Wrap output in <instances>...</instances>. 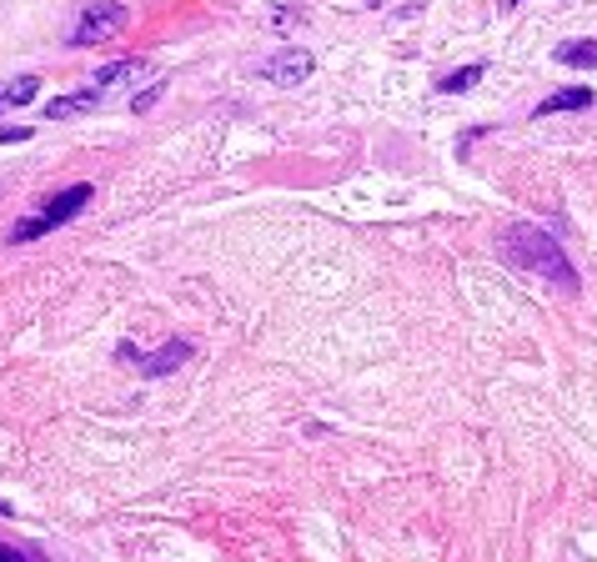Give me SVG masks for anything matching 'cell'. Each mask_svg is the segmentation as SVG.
I'll return each instance as SVG.
<instances>
[{
    "label": "cell",
    "instance_id": "obj_1",
    "mask_svg": "<svg viewBox=\"0 0 597 562\" xmlns=\"http://www.w3.org/2000/svg\"><path fill=\"white\" fill-rule=\"evenodd\" d=\"M502 256H507L512 267L533 271L537 281H552L562 296H577L583 292V281H577V271H572L567 251H562V242H552L542 226H533V221H512L507 231H502Z\"/></svg>",
    "mask_w": 597,
    "mask_h": 562
},
{
    "label": "cell",
    "instance_id": "obj_2",
    "mask_svg": "<svg viewBox=\"0 0 597 562\" xmlns=\"http://www.w3.org/2000/svg\"><path fill=\"white\" fill-rule=\"evenodd\" d=\"M90 186L86 181H81V186H65V192H55V196H46V206H40L36 217L30 221H21V226H11V236H5V242H36V236H46V231H55V226H65V221L71 217H81V211H86V201H90Z\"/></svg>",
    "mask_w": 597,
    "mask_h": 562
},
{
    "label": "cell",
    "instance_id": "obj_3",
    "mask_svg": "<svg viewBox=\"0 0 597 562\" xmlns=\"http://www.w3.org/2000/svg\"><path fill=\"white\" fill-rule=\"evenodd\" d=\"M131 21V11L121 5V0H90L86 11L76 15V26H71V40L65 46H101V40L121 36Z\"/></svg>",
    "mask_w": 597,
    "mask_h": 562
},
{
    "label": "cell",
    "instance_id": "obj_4",
    "mask_svg": "<svg viewBox=\"0 0 597 562\" xmlns=\"http://www.w3.org/2000/svg\"><path fill=\"white\" fill-rule=\"evenodd\" d=\"M191 352H196L191 342H166L161 352H136V346H121L115 357L126 362V367H136L141 377H171V371H176L181 362L191 357Z\"/></svg>",
    "mask_w": 597,
    "mask_h": 562
},
{
    "label": "cell",
    "instance_id": "obj_5",
    "mask_svg": "<svg viewBox=\"0 0 597 562\" xmlns=\"http://www.w3.org/2000/svg\"><path fill=\"white\" fill-rule=\"evenodd\" d=\"M261 76L277 81V86H302V81L311 76V51H302V46H281V51L261 65Z\"/></svg>",
    "mask_w": 597,
    "mask_h": 562
},
{
    "label": "cell",
    "instance_id": "obj_6",
    "mask_svg": "<svg viewBox=\"0 0 597 562\" xmlns=\"http://www.w3.org/2000/svg\"><path fill=\"white\" fill-rule=\"evenodd\" d=\"M106 96L96 86H86V90H76V96H55L51 106H46V121H71V115H86V111H96Z\"/></svg>",
    "mask_w": 597,
    "mask_h": 562
},
{
    "label": "cell",
    "instance_id": "obj_7",
    "mask_svg": "<svg viewBox=\"0 0 597 562\" xmlns=\"http://www.w3.org/2000/svg\"><path fill=\"white\" fill-rule=\"evenodd\" d=\"M583 106H593V90L587 86H567V90H552L547 101H537L533 115H558V111H583Z\"/></svg>",
    "mask_w": 597,
    "mask_h": 562
},
{
    "label": "cell",
    "instance_id": "obj_8",
    "mask_svg": "<svg viewBox=\"0 0 597 562\" xmlns=\"http://www.w3.org/2000/svg\"><path fill=\"white\" fill-rule=\"evenodd\" d=\"M136 71H141V61H136V55H126V61H111V65H101V71L90 76V86H96V90H101V96H106V90H111V86H121V81H131V76H136Z\"/></svg>",
    "mask_w": 597,
    "mask_h": 562
},
{
    "label": "cell",
    "instance_id": "obj_9",
    "mask_svg": "<svg viewBox=\"0 0 597 562\" xmlns=\"http://www.w3.org/2000/svg\"><path fill=\"white\" fill-rule=\"evenodd\" d=\"M552 55H558L562 65H577V71H593V65H597V40H562V46H558Z\"/></svg>",
    "mask_w": 597,
    "mask_h": 562
},
{
    "label": "cell",
    "instance_id": "obj_10",
    "mask_svg": "<svg viewBox=\"0 0 597 562\" xmlns=\"http://www.w3.org/2000/svg\"><path fill=\"white\" fill-rule=\"evenodd\" d=\"M482 71H487V65H462V71H447V76L437 81V90H442V96H457V90H472L477 81H482Z\"/></svg>",
    "mask_w": 597,
    "mask_h": 562
},
{
    "label": "cell",
    "instance_id": "obj_11",
    "mask_svg": "<svg viewBox=\"0 0 597 562\" xmlns=\"http://www.w3.org/2000/svg\"><path fill=\"white\" fill-rule=\"evenodd\" d=\"M36 90H40L36 76H15L11 86L0 90V106H26V101H36Z\"/></svg>",
    "mask_w": 597,
    "mask_h": 562
},
{
    "label": "cell",
    "instance_id": "obj_12",
    "mask_svg": "<svg viewBox=\"0 0 597 562\" xmlns=\"http://www.w3.org/2000/svg\"><path fill=\"white\" fill-rule=\"evenodd\" d=\"M161 90H166V81H151V86H146V90H141V96H136V101H131V111H151V106L156 101H161Z\"/></svg>",
    "mask_w": 597,
    "mask_h": 562
},
{
    "label": "cell",
    "instance_id": "obj_13",
    "mask_svg": "<svg viewBox=\"0 0 597 562\" xmlns=\"http://www.w3.org/2000/svg\"><path fill=\"white\" fill-rule=\"evenodd\" d=\"M0 562H46V558L30 552V548H11V542H0Z\"/></svg>",
    "mask_w": 597,
    "mask_h": 562
},
{
    "label": "cell",
    "instance_id": "obj_14",
    "mask_svg": "<svg viewBox=\"0 0 597 562\" xmlns=\"http://www.w3.org/2000/svg\"><path fill=\"white\" fill-rule=\"evenodd\" d=\"M5 140H30V126H15V131H0V146Z\"/></svg>",
    "mask_w": 597,
    "mask_h": 562
}]
</instances>
